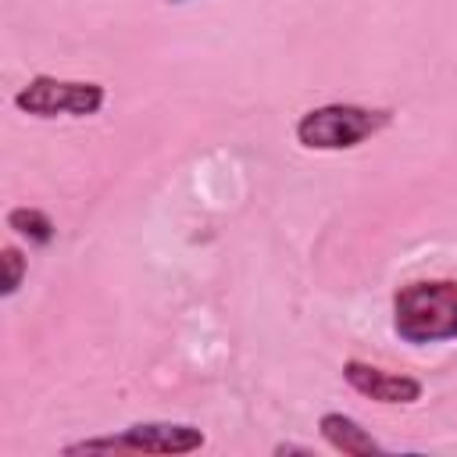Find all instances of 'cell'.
I'll return each instance as SVG.
<instances>
[{
    "mask_svg": "<svg viewBox=\"0 0 457 457\" xmlns=\"http://www.w3.org/2000/svg\"><path fill=\"white\" fill-rule=\"evenodd\" d=\"M107 89L100 82H82V79H54V75H36L14 93V107L32 118H89L104 107Z\"/></svg>",
    "mask_w": 457,
    "mask_h": 457,
    "instance_id": "cell-4",
    "label": "cell"
},
{
    "mask_svg": "<svg viewBox=\"0 0 457 457\" xmlns=\"http://www.w3.org/2000/svg\"><path fill=\"white\" fill-rule=\"evenodd\" d=\"M318 432H321V439H325L332 450H339V453H346V457H371V453H382V443H378L361 421H353V418L343 414V411H325V414L318 418Z\"/></svg>",
    "mask_w": 457,
    "mask_h": 457,
    "instance_id": "cell-6",
    "label": "cell"
},
{
    "mask_svg": "<svg viewBox=\"0 0 457 457\" xmlns=\"http://www.w3.org/2000/svg\"><path fill=\"white\" fill-rule=\"evenodd\" d=\"M393 121V111L386 107H364V104H321L300 114L296 121V143L303 150H353L364 139L378 136Z\"/></svg>",
    "mask_w": 457,
    "mask_h": 457,
    "instance_id": "cell-2",
    "label": "cell"
},
{
    "mask_svg": "<svg viewBox=\"0 0 457 457\" xmlns=\"http://www.w3.org/2000/svg\"><path fill=\"white\" fill-rule=\"evenodd\" d=\"M343 378L350 382V389H357L361 396H368L375 403H414V400H421V382L418 378L375 368L368 361H346Z\"/></svg>",
    "mask_w": 457,
    "mask_h": 457,
    "instance_id": "cell-5",
    "label": "cell"
},
{
    "mask_svg": "<svg viewBox=\"0 0 457 457\" xmlns=\"http://www.w3.org/2000/svg\"><path fill=\"white\" fill-rule=\"evenodd\" d=\"M393 332L411 343L457 339V278H418L393 293Z\"/></svg>",
    "mask_w": 457,
    "mask_h": 457,
    "instance_id": "cell-1",
    "label": "cell"
},
{
    "mask_svg": "<svg viewBox=\"0 0 457 457\" xmlns=\"http://www.w3.org/2000/svg\"><path fill=\"white\" fill-rule=\"evenodd\" d=\"M4 296H14L18 293V286H21V278H25V257H21V250L18 246H4Z\"/></svg>",
    "mask_w": 457,
    "mask_h": 457,
    "instance_id": "cell-8",
    "label": "cell"
},
{
    "mask_svg": "<svg viewBox=\"0 0 457 457\" xmlns=\"http://www.w3.org/2000/svg\"><path fill=\"white\" fill-rule=\"evenodd\" d=\"M7 228H14L18 236H25L29 243H39V246H46L54 239V232H57L50 214L39 211V207H14V211H7Z\"/></svg>",
    "mask_w": 457,
    "mask_h": 457,
    "instance_id": "cell-7",
    "label": "cell"
},
{
    "mask_svg": "<svg viewBox=\"0 0 457 457\" xmlns=\"http://www.w3.org/2000/svg\"><path fill=\"white\" fill-rule=\"evenodd\" d=\"M168 4H186V0H168Z\"/></svg>",
    "mask_w": 457,
    "mask_h": 457,
    "instance_id": "cell-9",
    "label": "cell"
},
{
    "mask_svg": "<svg viewBox=\"0 0 457 457\" xmlns=\"http://www.w3.org/2000/svg\"><path fill=\"white\" fill-rule=\"evenodd\" d=\"M207 443L196 425L186 421H136L118 436H96L82 443H68L64 453H193Z\"/></svg>",
    "mask_w": 457,
    "mask_h": 457,
    "instance_id": "cell-3",
    "label": "cell"
}]
</instances>
